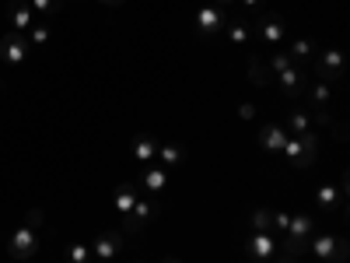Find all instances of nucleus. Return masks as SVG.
<instances>
[{
  "label": "nucleus",
  "instance_id": "obj_31",
  "mask_svg": "<svg viewBox=\"0 0 350 263\" xmlns=\"http://www.w3.org/2000/svg\"><path fill=\"white\" fill-rule=\"evenodd\" d=\"M161 263H179V260H161Z\"/></svg>",
  "mask_w": 350,
  "mask_h": 263
},
{
  "label": "nucleus",
  "instance_id": "obj_18",
  "mask_svg": "<svg viewBox=\"0 0 350 263\" xmlns=\"http://www.w3.org/2000/svg\"><path fill=\"white\" fill-rule=\"evenodd\" d=\"M333 203H340V214H343V190L323 186V190H319V208H323V211H329Z\"/></svg>",
  "mask_w": 350,
  "mask_h": 263
},
{
  "label": "nucleus",
  "instance_id": "obj_14",
  "mask_svg": "<svg viewBox=\"0 0 350 263\" xmlns=\"http://www.w3.org/2000/svg\"><path fill=\"white\" fill-rule=\"evenodd\" d=\"M137 186L133 183H123V186H116V211H120V218H126L133 211V203H137Z\"/></svg>",
  "mask_w": 350,
  "mask_h": 263
},
{
  "label": "nucleus",
  "instance_id": "obj_11",
  "mask_svg": "<svg viewBox=\"0 0 350 263\" xmlns=\"http://www.w3.org/2000/svg\"><path fill=\"white\" fill-rule=\"evenodd\" d=\"M158 148H161V140H158V137H151V134H144V137H137V140H133V158H137V162H144V165H151V162L158 158Z\"/></svg>",
  "mask_w": 350,
  "mask_h": 263
},
{
  "label": "nucleus",
  "instance_id": "obj_26",
  "mask_svg": "<svg viewBox=\"0 0 350 263\" xmlns=\"http://www.w3.org/2000/svg\"><path fill=\"white\" fill-rule=\"evenodd\" d=\"M308 53H312V42L308 39H298L295 46H291V56H295V60H305Z\"/></svg>",
  "mask_w": 350,
  "mask_h": 263
},
{
  "label": "nucleus",
  "instance_id": "obj_6",
  "mask_svg": "<svg viewBox=\"0 0 350 263\" xmlns=\"http://www.w3.org/2000/svg\"><path fill=\"white\" fill-rule=\"evenodd\" d=\"M315 74H319V81H336V77H343V56H340V49H326L323 56H319V64H315Z\"/></svg>",
  "mask_w": 350,
  "mask_h": 263
},
{
  "label": "nucleus",
  "instance_id": "obj_22",
  "mask_svg": "<svg viewBox=\"0 0 350 263\" xmlns=\"http://www.w3.org/2000/svg\"><path fill=\"white\" fill-rule=\"evenodd\" d=\"M28 8H32V14H39V18H49L56 8H60V0H28Z\"/></svg>",
  "mask_w": 350,
  "mask_h": 263
},
{
  "label": "nucleus",
  "instance_id": "obj_32",
  "mask_svg": "<svg viewBox=\"0 0 350 263\" xmlns=\"http://www.w3.org/2000/svg\"><path fill=\"white\" fill-rule=\"evenodd\" d=\"M95 263H112V260H95Z\"/></svg>",
  "mask_w": 350,
  "mask_h": 263
},
{
  "label": "nucleus",
  "instance_id": "obj_34",
  "mask_svg": "<svg viewBox=\"0 0 350 263\" xmlns=\"http://www.w3.org/2000/svg\"><path fill=\"white\" fill-rule=\"evenodd\" d=\"M133 263H140V260H133Z\"/></svg>",
  "mask_w": 350,
  "mask_h": 263
},
{
  "label": "nucleus",
  "instance_id": "obj_15",
  "mask_svg": "<svg viewBox=\"0 0 350 263\" xmlns=\"http://www.w3.org/2000/svg\"><path fill=\"white\" fill-rule=\"evenodd\" d=\"M259 144H262L267 151H284V144H287V130H280V127H262Z\"/></svg>",
  "mask_w": 350,
  "mask_h": 263
},
{
  "label": "nucleus",
  "instance_id": "obj_7",
  "mask_svg": "<svg viewBox=\"0 0 350 263\" xmlns=\"http://www.w3.org/2000/svg\"><path fill=\"white\" fill-rule=\"evenodd\" d=\"M308 249L319 256V260H343L347 256V242L343 239H333V236H319V239H308Z\"/></svg>",
  "mask_w": 350,
  "mask_h": 263
},
{
  "label": "nucleus",
  "instance_id": "obj_13",
  "mask_svg": "<svg viewBox=\"0 0 350 263\" xmlns=\"http://www.w3.org/2000/svg\"><path fill=\"white\" fill-rule=\"evenodd\" d=\"M92 249H95V256H98V260H112L116 253L123 249V236H116V231H105V236H98V239H95V246H92Z\"/></svg>",
  "mask_w": 350,
  "mask_h": 263
},
{
  "label": "nucleus",
  "instance_id": "obj_5",
  "mask_svg": "<svg viewBox=\"0 0 350 263\" xmlns=\"http://www.w3.org/2000/svg\"><path fill=\"white\" fill-rule=\"evenodd\" d=\"M224 21H228V14H224V8H217V4H207V8L196 14V25H200V36H203V39L217 36L221 28H224Z\"/></svg>",
  "mask_w": 350,
  "mask_h": 263
},
{
  "label": "nucleus",
  "instance_id": "obj_10",
  "mask_svg": "<svg viewBox=\"0 0 350 263\" xmlns=\"http://www.w3.org/2000/svg\"><path fill=\"white\" fill-rule=\"evenodd\" d=\"M11 25L21 36L36 25V14H32V8H28V0H11Z\"/></svg>",
  "mask_w": 350,
  "mask_h": 263
},
{
  "label": "nucleus",
  "instance_id": "obj_1",
  "mask_svg": "<svg viewBox=\"0 0 350 263\" xmlns=\"http://www.w3.org/2000/svg\"><path fill=\"white\" fill-rule=\"evenodd\" d=\"M42 225H46V214H42L39 208H32V211L25 214L21 228L11 236L8 256H11V260H32V256L39 253V242H42Z\"/></svg>",
  "mask_w": 350,
  "mask_h": 263
},
{
  "label": "nucleus",
  "instance_id": "obj_21",
  "mask_svg": "<svg viewBox=\"0 0 350 263\" xmlns=\"http://www.w3.org/2000/svg\"><path fill=\"white\" fill-rule=\"evenodd\" d=\"M67 263H92V249L81 246V242L67 246Z\"/></svg>",
  "mask_w": 350,
  "mask_h": 263
},
{
  "label": "nucleus",
  "instance_id": "obj_24",
  "mask_svg": "<svg viewBox=\"0 0 350 263\" xmlns=\"http://www.w3.org/2000/svg\"><path fill=\"white\" fill-rule=\"evenodd\" d=\"M312 105H323V109L329 105V84H326V81H319V84H315V92H312Z\"/></svg>",
  "mask_w": 350,
  "mask_h": 263
},
{
  "label": "nucleus",
  "instance_id": "obj_25",
  "mask_svg": "<svg viewBox=\"0 0 350 263\" xmlns=\"http://www.w3.org/2000/svg\"><path fill=\"white\" fill-rule=\"evenodd\" d=\"M270 225H273V214L270 211H256L252 214V228L256 231H270Z\"/></svg>",
  "mask_w": 350,
  "mask_h": 263
},
{
  "label": "nucleus",
  "instance_id": "obj_8",
  "mask_svg": "<svg viewBox=\"0 0 350 263\" xmlns=\"http://www.w3.org/2000/svg\"><path fill=\"white\" fill-rule=\"evenodd\" d=\"M277 239H273V231H256V236L249 239V253L256 256V260H273L277 256Z\"/></svg>",
  "mask_w": 350,
  "mask_h": 263
},
{
  "label": "nucleus",
  "instance_id": "obj_4",
  "mask_svg": "<svg viewBox=\"0 0 350 263\" xmlns=\"http://www.w3.org/2000/svg\"><path fill=\"white\" fill-rule=\"evenodd\" d=\"M28 49H32V46H28V39L21 32H8L4 39H0V60H4L8 67H21Z\"/></svg>",
  "mask_w": 350,
  "mask_h": 263
},
{
  "label": "nucleus",
  "instance_id": "obj_17",
  "mask_svg": "<svg viewBox=\"0 0 350 263\" xmlns=\"http://www.w3.org/2000/svg\"><path fill=\"white\" fill-rule=\"evenodd\" d=\"M249 81H252L256 88L270 84V71H267V64H262L259 56H252V60H249Z\"/></svg>",
  "mask_w": 350,
  "mask_h": 263
},
{
  "label": "nucleus",
  "instance_id": "obj_30",
  "mask_svg": "<svg viewBox=\"0 0 350 263\" xmlns=\"http://www.w3.org/2000/svg\"><path fill=\"white\" fill-rule=\"evenodd\" d=\"M284 263H298V260H295V256H284Z\"/></svg>",
  "mask_w": 350,
  "mask_h": 263
},
{
  "label": "nucleus",
  "instance_id": "obj_2",
  "mask_svg": "<svg viewBox=\"0 0 350 263\" xmlns=\"http://www.w3.org/2000/svg\"><path fill=\"white\" fill-rule=\"evenodd\" d=\"M315 144H319V137L312 130L308 134H298V137H287L284 151H287L291 165H295V168H308L315 162Z\"/></svg>",
  "mask_w": 350,
  "mask_h": 263
},
{
  "label": "nucleus",
  "instance_id": "obj_23",
  "mask_svg": "<svg viewBox=\"0 0 350 263\" xmlns=\"http://www.w3.org/2000/svg\"><path fill=\"white\" fill-rule=\"evenodd\" d=\"M231 42H235V46H245V42H249V25H245L242 18L231 21Z\"/></svg>",
  "mask_w": 350,
  "mask_h": 263
},
{
  "label": "nucleus",
  "instance_id": "obj_12",
  "mask_svg": "<svg viewBox=\"0 0 350 263\" xmlns=\"http://www.w3.org/2000/svg\"><path fill=\"white\" fill-rule=\"evenodd\" d=\"M148 221H151V200H137L133 211L123 218V228H126V231H140Z\"/></svg>",
  "mask_w": 350,
  "mask_h": 263
},
{
  "label": "nucleus",
  "instance_id": "obj_29",
  "mask_svg": "<svg viewBox=\"0 0 350 263\" xmlns=\"http://www.w3.org/2000/svg\"><path fill=\"white\" fill-rule=\"evenodd\" d=\"M98 4H123V0H98Z\"/></svg>",
  "mask_w": 350,
  "mask_h": 263
},
{
  "label": "nucleus",
  "instance_id": "obj_9",
  "mask_svg": "<svg viewBox=\"0 0 350 263\" xmlns=\"http://www.w3.org/2000/svg\"><path fill=\"white\" fill-rule=\"evenodd\" d=\"M259 28H262V42L280 49V42H284V18L280 14H267L259 21Z\"/></svg>",
  "mask_w": 350,
  "mask_h": 263
},
{
  "label": "nucleus",
  "instance_id": "obj_27",
  "mask_svg": "<svg viewBox=\"0 0 350 263\" xmlns=\"http://www.w3.org/2000/svg\"><path fill=\"white\" fill-rule=\"evenodd\" d=\"M239 116H242V120H252V116H256V109L245 102V105H239Z\"/></svg>",
  "mask_w": 350,
  "mask_h": 263
},
{
  "label": "nucleus",
  "instance_id": "obj_28",
  "mask_svg": "<svg viewBox=\"0 0 350 263\" xmlns=\"http://www.w3.org/2000/svg\"><path fill=\"white\" fill-rule=\"evenodd\" d=\"M242 4H245L249 11H256V8H259V0H242Z\"/></svg>",
  "mask_w": 350,
  "mask_h": 263
},
{
  "label": "nucleus",
  "instance_id": "obj_3",
  "mask_svg": "<svg viewBox=\"0 0 350 263\" xmlns=\"http://www.w3.org/2000/svg\"><path fill=\"white\" fill-rule=\"evenodd\" d=\"M277 84H280V95L287 102H298L305 95V67L301 64H291L277 74Z\"/></svg>",
  "mask_w": 350,
  "mask_h": 263
},
{
  "label": "nucleus",
  "instance_id": "obj_33",
  "mask_svg": "<svg viewBox=\"0 0 350 263\" xmlns=\"http://www.w3.org/2000/svg\"><path fill=\"white\" fill-rule=\"evenodd\" d=\"M221 4H228V0H221Z\"/></svg>",
  "mask_w": 350,
  "mask_h": 263
},
{
  "label": "nucleus",
  "instance_id": "obj_16",
  "mask_svg": "<svg viewBox=\"0 0 350 263\" xmlns=\"http://www.w3.org/2000/svg\"><path fill=\"white\" fill-rule=\"evenodd\" d=\"M144 190L148 193H161L165 190V168L161 165H148V172H144Z\"/></svg>",
  "mask_w": 350,
  "mask_h": 263
},
{
  "label": "nucleus",
  "instance_id": "obj_19",
  "mask_svg": "<svg viewBox=\"0 0 350 263\" xmlns=\"http://www.w3.org/2000/svg\"><path fill=\"white\" fill-rule=\"evenodd\" d=\"M287 127H291V137H298V134H308V130H312L308 116H305L301 109H291V116H287Z\"/></svg>",
  "mask_w": 350,
  "mask_h": 263
},
{
  "label": "nucleus",
  "instance_id": "obj_20",
  "mask_svg": "<svg viewBox=\"0 0 350 263\" xmlns=\"http://www.w3.org/2000/svg\"><path fill=\"white\" fill-rule=\"evenodd\" d=\"M158 165H179L183 162V148H175V144H165V148H158Z\"/></svg>",
  "mask_w": 350,
  "mask_h": 263
}]
</instances>
